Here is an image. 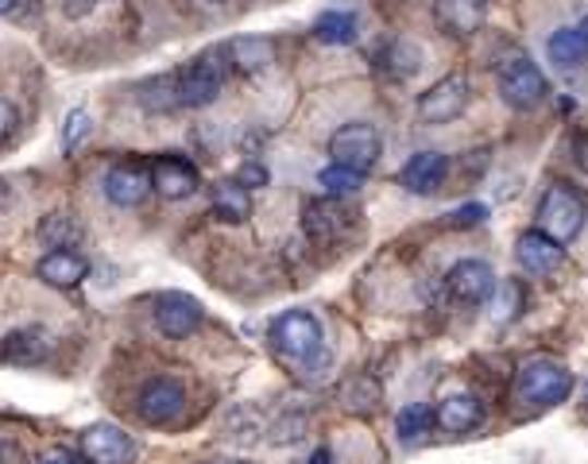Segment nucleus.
I'll use <instances>...</instances> for the list:
<instances>
[{"label": "nucleus", "instance_id": "obj_1", "mask_svg": "<svg viewBox=\"0 0 588 464\" xmlns=\"http://www.w3.org/2000/svg\"><path fill=\"white\" fill-rule=\"evenodd\" d=\"M272 348L287 364H299V368L329 364L325 341H322V325H317V318L307 310H287L283 318L272 321Z\"/></svg>", "mask_w": 588, "mask_h": 464}, {"label": "nucleus", "instance_id": "obj_2", "mask_svg": "<svg viewBox=\"0 0 588 464\" xmlns=\"http://www.w3.org/2000/svg\"><path fill=\"white\" fill-rule=\"evenodd\" d=\"M585 198L565 182H554L538 202V233H545L557 245H569V240L580 237L585 228Z\"/></svg>", "mask_w": 588, "mask_h": 464}, {"label": "nucleus", "instance_id": "obj_3", "mask_svg": "<svg viewBox=\"0 0 588 464\" xmlns=\"http://www.w3.org/2000/svg\"><path fill=\"white\" fill-rule=\"evenodd\" d=\"M515 391H519L523 403L545 411V406H557V403H565V398H569L573 371L565 368V364H557V360H530V364H523V368H519Z\"/></svg>", "mask_w": 588, "mask_h": 464}, {"label": "nucleus", "instance_id": "obj_4", "mask_svg": "<svg viewBox=\"0 0 588 464\" xmlns=\"http://www.w3.org/2000/svg\"><path fill=\"white\" fill-rule=\"evenodd\" d=\"M225 90V62L217 59V51L197 55L187 67L175 74V97L187 109H202V105H214L217 93Z\"/></svg>", "mask_w": 588, "mask_h": 464}, {"label": "nucleus", "instance_id": "obj_5", "mask_svg": "<svg viewBox=\"0 0 588 464\" xmlns=\"http://www.w3.org/2000/svg\"><path fill=\"white\" fill-rule=\"evenodd\" d=\"M329 155L337 167H349V170H357V175H368V170L380 163V155H384V140H380V132H375L372 124L352 120V124H341L329 135Z\"/></svg>", "mask_w": 588, "mask_h": 464}, {"label": "nucleus", "instance_id": "obj_6", "mask_svg": "<svg viewBox=\"0 0 588 464\" xmlns=\"http://www.w3.org/2000/svg\"><path fill=\"white\" fill-rule=\"evenodd\" d=\"M495 82H500V97H503V102L512 105V109H519V112L542 105L545 93H550V85H545V74L527 59V55H512V59H503Z\"/></svg>", "mask_w": 588, "mask_h": 464}, {"label": "nucleus", "instance_id": "obj_7", "mask_svg": "<svg viewBox=\"0 0 588 464\" xmlns=\"http://www.w3.org/2000/svg\"><path fill=\"white\" fill-rule=\"evenodd\" d=\"M469 82L460 74L442 78V82H434L418 97V120L422 124H449V120H457L460 112L469 109Z\"/></svg>", "mask_w": 588, "mask_h": 464}, {"label": "nucleus", "instance_id": "obj_8", "mask_svg": "<svg viewBox=\"0 0 588 464\" xmlns=\"http://www.w3.org/2000/svg\"><path fill=\"white\" fill-rule=\"evenodd\" d=\"M77 453L86 456V464H129L132 456H136V445H132V438L120 426H89V430H82V438H77Z\"/></svg>", "mask_w": 588, "mask_h": 464}, {"label": "nucleus", "instance_id": "obj_9", "mask_svg": "<svg viewBox=\"0 0 588 464\" xmlns=\"http://www.w3.org/2000/svg\"><path fill=\"white\" fill-rule=\"evenodd\" d=\"M445 290H449L457 302L480 306L495 295V271L488 267L484 260H460L453 263L449 275H445Z\"/></svg>", "mask_w": 588, "mask_h": 464}, {"label": "nucleus", "instance_id": "obj_10", "mask_svg": "<svg viewBox=\"0 0 588 464\" xmlns=\"http://www.w3.org/2000/svg\"><path fill=\"white\" fill-rule=\"evenodd\" d=\"M147 178H152V190H159V194L171 198V202H182V198H190L197 190L194 163L182 159V155H159V159L152 163V170H147Z\"/></svg>", "mask_w": 588, "mask_h": 464}, {"label": "nucleus", "instance_id": "obj_11", "mask_svg": "<svg viewBox=\"0 0 588 464\" xmlns=\"http://www.w3.org/2000/svg\"><path fill=\"white\" fill-rule=\"evenodd\" d=\"M488 20V0H434V24L445 35L469 39L484 27Z\"/></svg>", "mask_w": 588, "mask_h": 464}, {"label": "nucleus", "instance_id": "obj_12", "mask_svg": "<svg viewBox=\"0 0 588 464\" xmlns=\"http://www.w3.org/2000/svg\"><path fill=\"white\" fill-rule=\"evenodd\" d=\"M445 175H449V159L442 152H418L403 163L399 186L410 194H434V190H442Z\"/></svg>", "mask_w": 588, "mask_h": 464}, {"label": "nucleus", "instance_id": "obj_13", "mask_svg": "<svg viewBox=\"0 0 588 464\" xmlns=\"http://www.w3.org/2000/svg\"><path fill=\"white\" fill-rule=\"evenodd\" d=\"M302 228H307L310 240H317V245H333V240H341L345 228H349V210L341 205V198L310 202L307 213H302Z\"/></svg>", "mask_w": 588, "mask_h": 464}, {"label": "nucleus", "instance_id": "obj_14", "mask_svg": "<svg viewBox=\"0 0 588 464\" xmlns=\"http://www.w3.org/2000/svg\"><path fill=\"white\" fill-rule=\"evenodd\" d=\"M152 194V178L136 163H120L105 175V198L120 210H132V205H144V198Z\"/></svg>", "mask_w": 588, "mask_h": 464}, {"label": "nucleus", "instance_id": "obj_15", "mask_svg": "<svg viewBox=\"0 0 588 464\" xmlns=\"http://www.w3.org/2000/svg\"><path fill=\"white\" fill-rule=\"evenodd\" d=\"M515 260H519V267L527 275H550V271L562 267L565 248L545 237V233H538V228H530V233L519 237V245H515Z\"/></svg>", "mask_w": 588, "mask_h": 464}, {"label": "nucleus", "instance_id": "obj_16", "mask_svg": "<svg viewBox=\"0 0 588 464\" xmlns=\"http://www.w3.org/2000/svg\"><path fill=\"white\" fill-rule=\"evenodd\" d=\"M182 406H187V395H182V388L171 380H155L140 391V418L152 426L175 423V418L182 414Z\"/></svg>", "mask_w": 588, "mask_h": 464}, {"label": "nucleus", "instance_id": "obj_17", "mask_svg": "<svg viewBox=\"0 0 588 464\" xmlns=\"http://www.w3.org/2000/svg\"><path fill=\"white\" fill-rule=\"evenodd\" d=\"M155 325H159L167 337H190V333L202 325V306L190 295H163L155 302Z\"/></svg>", "mask_w": 588, "mask_h": 464}, {"label": "nucleus", "instance_id": "obj_18", "mask_svg": "<svg viewBox=\"0 0 588 464\" xmlns=\"http://www.w3.org/2000/svg\"><path fill=\"white\" fill-rule=\"evenodd\" d=\"M35 271H39V278L51 283V287L70 290V287H77V283H86L89 260L82 252H70V248H55V252H47L44 260H39Z\"/></svg>", "mask_w": 588, "mask_h": 464}, {"label": "nucleus", "instance_id": "obj_19", "mask_svg": "<svg viewBox=\"0 0 588 464\" xmlns=\"http://www.w3.org/2000/svg\"><path fill=\"white\" fill-rule=\"evenodd\" d=\"M434 423L442 426L445 433H472L484 423V406H480L477 395H449L442 398V406L434 411Z\"/></svg>", "mask_w": 588, "mask_h": 464}, {"label": "nucleus", "instance_id": "obj_20", "mask_svg": "<svg viewBox=\"0 0 588 464\" xmlns=\"http://www.w3.org/2000/svg\"><path fill=\"white\" fill-rule=\"evenodd\" d=\"M229 55V67L240 70V74H256V70H267L275 62V43L264 39V35H240L225 47Z\"/></svg>", "mask_w": 588, "mask_h": 464}, {"label": "nucleus", "instance_id": "obj_21", "mask_svg": "<svg viewBox=\"0 0 588 464\" xmlns=\"http://www.w3.org/2000/svg\"><path fill=\"white\" fill-rule=\"evenodd\" d=\"M47 356V333L44 330H16L0 341V360L16 368H35Z\"/></svg>", "mask_w": 588, "mask_h": 464}, {"label": "nucleus", "instance_id": "obj_22", "mask_svg": "<svg viewBox=\"0 0 588 464\" xmlns=\"http://www.w3.org/2000/svg\"><path fill=\"white\" fill-rule=\"evenodd\" d=\"M209 205H214L217 217L229 221V225H240V221H248V213H252V198H248V190L237 182H217L214 194H209Z\"/></svg>", "mask_w": 588, "mask_h": 464}, {"label": "nucleus", "instance_id": "obj_23", "mask_svg": "<svg viewBox=\"0 0 588 464\" xmlns=\"http://www.w3.org/2000/svg\"><path fill=\"white\" fill-rule=\"evenodd\" d=\"M380 67H384L392 78L418 74V70H422V47L410 39H392L384 51H380Z\"/></svg>", "mask_w": 588, "mask_h": 464}, {"label": "nucleus", "instance_id": "obj_24", "mask_svg": "<svg viewBox=\"0 0 588 464\" xmlns=\"http://www.w3.org/2000/svg\"><path fill=\"white\" fill-rule=\"evenodd\" d=\"M314 35L322 43H329V47H349V43L357 39V16H352V12H341V9L325 12V16H317Z\"/></svg>", "mask_w": 588, "mask_h": 464}, {"label": "nucleus", "instance_id": "obj_25", "mask_svg": "<svg viewBox=\"0 0 588 464\" xmlns=\"http://www.w3.org/2000/svg\"><path fill=\"white\" fill-rule=\"evenodd\" d=\"M545 51H550V62L562 70H573L580 67V59H585V43H580L577 27H557L554 35H550V43H545Z\"/></svg>", "mask_w": 588, "mask_h": 464}, {"label": "nucleus", "instance_id": "obj_26", "mask_svg": "<svg viewBox=\"0 0 588 464\" xmlns=\"http://www.w3.org/2000/svg\"><path fill=\"white\" fill-rule=\"evenodd\" d=\"M317 182H322V190H325L329 198H349V194H357L360 186H364V175H357V170L329 163V167H325L322 175H317Z\"/></svg>", "mask_w": 588, "mask_h": 464}, {"label": "nucleus", "instance_id": "obj_27", "mask_svg": "<svg viewBox=\"0 0 588 464\" xmlns=\"http://www.w3.org/2000/svg\"><path fill=\"white\" fill-rule=\"evenodd\" d=\"M430 426H434V411H430L427 403H410V406H403L399 418H395V430H399V438H403V441L422 438V433H427Z\"/></svg>", "mask_w": 588, "mask_h": 464}, {"label": "nucleus", "instance_id": "obj_28", "mask_svg": "<svg viewBox=\"0 0 588 464\" xmlns=\"http://www.w3.org/2000/svg\"><path fill=\"white\" fill-rule=\"evenodd\" d=\"M341 403L349 406V411H357V414H368V411H375V403H380V383H375V380H368V376H357V380H349V383H345V391H341Z\"/></svg>", "mask_w": 588, "mask_h": 464}, {"label": "nucleus", "instance_id": "obj_29", "mask_svg": "<svg viewBox=\"0 0 588 464\" xmlns=\"http://www.w3.org/2000/svg\"><path fill=\"white\" fill-rule=\"evenodd\" d=\"M140 105L152 112H167L179 105V97H175V78H152V82L140 85Z\"/></svg>", "mask_w": 588, "mask_h": 464}, {"label": "nucleus", "instance_id": "obj_30", "mask_svg": "<svg viewBox=\"0 0 588 464\" xmlns=\"http://www.w3.org/2000/svg\"><path fill=\"white\" fill-rule=\"evenodd\" d=\"M523 310V287L519 283H495V310H492V318L495 321H512L515 313Z\"/></svg>", "mask_w": 588, "mask_h": 464}, {"label": "nucleus", "instance_id": "obj_31", "mask_svg": "<svg viewBox=\"0 0 588 464\" xmlns=\"http://www.w3.org/2000/svg\"><path fill=\"white\" fill-rule=\"evenodd\" d=\"M89 128H94V120H89L86 109H70L67 124H62V152H74V147L89 135Z\"/></svg>", "mask_w": 588, "mask_h": 464}, {"label": "nucleus", "instance_id": "obj_32", "mask_svg": "<svg viewBox=\"0 0 588 464\" xmlns=\"http://www.w3.org/2000/svg\"><path fill=\"white\" fill-rule=\"evenodd\" d=\"M484 221H488V205H480V202L460 205V210L449 213V225L453 228H477V225H484Z\"/></svg>", "mask_w": 588, "mask_h": 464}, {"label": "nucleus", "instance_id": "obj_33", "mask_svg": "<svg viewBox=\"0 0 588 464\" xmlns=\"http://www.w3.org/2000/svg\"><path fill=\"white\" fill-rule=\"evenodd\" d=\"M232 182L244 186V190H252V186H267V167H264V163H244Z\"/></svg>", "mask_w": 588, "mask_h": 464}, {"label": "nucleus", "instance_id": "obj_34", "mask_svg": "<svg viewBox=\"0 0 588 464\" xmlns=\"http://www.w3.org/2000/svg\"><path fill=\"white\" fill-rule=\"evenodd\" d=\"M16 128H20V112H16V105L0 97V144H4V140H12V135H16Z\"/></svg>", "mask_w": 588, "mask_h": 464}, {"label": "nucleus", "instance_id": "obj_35", "mask_svg": "<svg viewBox=\"0 0 588 464\" xmlns=\"http://www.w3.org/2000/svg\"><path fill=\"white\" fill-rule=\"evenodd\" d=\"M573 159H577V167L588 175V135H577V140H573Z\"/></svg>", "mask_w": 588, "mask_h": 464}, {"label": "nucleus", "instance_id": "obj_36", "mask_svg": "<svg viewBox=\"0 0 588 464\" xmlns=\"http://www.w3.org/2000/svg\"><path fill=\"white\" fill-rule=\"evenodd\" d=\"M39 464H77L70 453H62V449H51L47 456H39Z\"/></svg>", "mask_w": 588, "mask_h": 464}, {"label": "nucleus", "instance_id": "obj_37", "mask_svg": "<svg viewBox=\"0 0 588 464\" xmlns=\"http://www.w3.org/2000/svg\"><path fill=\"white\" fill-rule=\"evenodd\" d=\"M310 464H337V456H333L329 449H317V453L310 456Z\"/></svg>", "mask_w": 588, "mask_h": 464}, {"label": "nucleus", "instance_id": "obj_38", "mask_svg": "<svg viewBox=\"0 0 588 464\" xmlns=\"http://www.w3.org/2000/svg\"><path fill=\"white\" fill-rule=\"evenodd\" d=\"M577 35H580V43H585V47H588V16L577 24Z\"/></svg>", "mask_w": 588, "mask_h": 464}, {"label": "nucleus", "instance_id": "obj_39", "mask_svg": "<svg viewBox=\"0 0 588 464\" xmlns=\"http://www.w3.org/2000/svg\"><path fill=\"white\" fill-rule=\"evenodd\" d=\"M12 9H16V0H0V16H9Z\"/></svg>", "mask_w": 588, "mask_h": 464}, {"label": "nucleus", "instance_id": "obj_40", "mask_svg": "<svg viewBox=\"0 0 588 464\" xmlns=\"http://www.w3.org/2000/svg\"><path fill=\"white\" fill-rule=\"evenodd\" d=\"M209 464H232V461H209Z\"/></svg>", "mask_w": 588, "mask_h": 464}, {"label": "nucleus", "instance_id": "obj_41", "mask_svg": "<svg viewBox=\"0 0 588 464\" xmlns=\"http://www.w3.org/2000/svg\"><path fill=\"white\" fill-rule=\"evenodd\" d=\"M209 4H225V0H209Z\"/></svg>", "mask_w": 588, "mask_h": 464}, {"label": "nucleus", "instance_id": "obj_42", "mask_svg": "<svg viewBox=\"0 0 588 464\" xmlns=\"http://www.w3.org/2000/svg\"><path fill=\"white\" fill-rule=\"evenodd\" d=\"M232 464H252V461H232Z\"/></svg>", "mask_w": 588, "mask_h": 464}]
</instances>
